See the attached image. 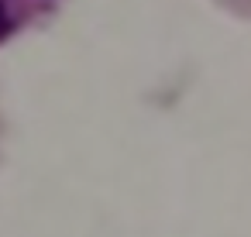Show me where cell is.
<instances>
[{
  "mask_svg": "<svg viewBox=\"0 0 251 237\" xmlns=\"http://www.w3.org/2000/svg\"><path fill=\"white\" fill-rule=\"evenodd\" d=\"M62 4L66 0H0V48L52 21Z\"/></svg>",
  "mask_w": 251,
  "mask_h": 237,
  "instance_id": "obj_1",
  "label": "cell"
},
{
  "mask_svg": "<svg viewBox=\"0 0 251 237\" xmlns=\"http://www.w3.org/2000/svg\"><path fill=\"white\" fill-rule=\"evenodd\" d=\"M220 7H227L230 14H237V18H251V0H217Z\"/></svg>",
  "mask_w": 251,
  "mask_h": 237,
  "instance_id": "obj_2",
  "label": "cell"
}]
</instances>
